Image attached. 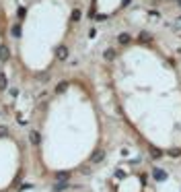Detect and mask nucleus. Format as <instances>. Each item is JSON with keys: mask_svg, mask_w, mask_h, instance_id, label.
Masks as SVG:
<instances>
[{"mask_svg": "<svg viewBox=\"0 0 181 192\" xmlns=\"http://www.w3.org/2000/svg\"><path fill=\"white\" fill-rule=\"evenodd\" d=\"M152 176H154V180H165V178H167V174H165L163 170H158V167L152 170Z\"/></svg>", "mask_w": 181, "mask_h": 192, "instance_id": "1", "label": "nucleus"}, {"mask_svg": "<svg viewBox=\"0 0 181 192\" xmlns=\"http://www.w3.org/2000/svg\"><path fill=\"white\" fill-rule=\"evenodd\" d=\"M0 58H2V60L8 58V50H6V45H0Z\"/></svg>", "mask_w": 181, "mask_h": 192, "instance_id": "2", "label": "nucleus"}, {"mask_svg": "<svg viewBox=\"0 0 181 192\" xmlns=\"http://www.w3.org/2000/svg\"><path fill=\"white\" fill-rule=\"evenodd\" d=\"M58 56H60V58H66L68 56V50H66V48H60V50H58Z\"/></svg>", "mask_w": 181, "mask_h": 192, "instance_id": "3", "label": "nucleus"}, {"mask_svg": "<svg viewBox=\"0 0 181 192\" xmlns=\"http://www.w3.org/2000/svg\"><path fill=\"white\" fill-rule=\"evenodd\" d=\"M31 141H33V145H37L39 143V134L37 132H31Z\"/></svg>", "mask_w": 181, "mask_h": 192, "instance_id": "4", "label": "nucleus"}, {"mask_svg": "<svg viewBox=\"0 0 181 192\" xmlns=\"http://www.w3.org/2000/svg\"><path fill=\"white\" fill-rule=\"evenodd\" d=\"M4 87H6V77L2 74V77H0V91L4 89Z\"/></svg>", "mask_w": 181, "mask_h": 192, "instance_id": "5", "label": "nucleus"}, {"mask_svg": "<svg viewBox=\"0 0 181 192\" xmlns=\"http://www.w3.org/2000/svg\"><path fill=\"white\" fill-rule=\"evenodd\" d=\"M119 41H122V44H128V41H130V37H128V35H119Z\"/></svg>", "mask_w": 181, "mask_h": 192, "instance_id": "6", "label": "nucleus"}, {"mask_svg": "<svg viewBox=\"0 0 181 192\" xmlns=\"http://www.w3.org/2000/svg\"><path fill=\"white\" fill-rule=\"evenodd\" d=\"M101 159H103V151H101V153H97V155L93 157V161H101Z\"/></svg>", "mask_w": 181, "mask_h": 192, "instance_id": "7", "label": "nucleus"}, {"mask_svg": "<svg viewBox=\"0 0 181 192\" xmlns=\"http://www.w3.org/2000/svg\"><path fill=\"white\" fill-rule=\"evenodd\" d=\"M6 132H8V130H6V126H0V136H4Z\"/></svg>", "mask_w": 181, "mask_h": 192, "instance_id": "8", "label": "nucleus"}]
</instances>
